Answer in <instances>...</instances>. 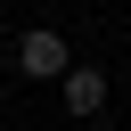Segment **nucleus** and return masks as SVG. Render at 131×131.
Returning <instances> with one entry per match:
<instances>
[{
	"label": "nucleus",
	"instance_id": "nucleus-1",
	"mask_svg": "<svg viewBox=\"0 0 131 131\" xmlns=\"http://www.w3.org/2000/svg\"><path fill=\"white\" fill-rule=\"evenodd\" d=\"M66 66H74V49H66V33H49V25H33V33L16 41V74H25V82H66Z\"/></svg>",
	"mask_w": 131,
	"mask_h": 131
},
{
	"label": "nucleus",
	"instance_id": "nucleus-2",
	"mask_svg": "<svg viewBox=\"0 0 131 131\" xmlns=\"http://www.w3.org/2000/svg\"><path fill=\"white\" fill-rule=\"evenodd\" d=\"M57 98H66V115H98V106H106V74H98V66H66Z\"/></svg>",
	"mask_w": 131,
	"mask_h": 131
}]
</instances>
